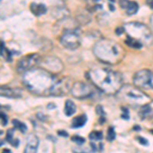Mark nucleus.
<instances>
[{"label": "nucleus", "instance_id": "nucleus-19", "mask_svg": "<svg viewBox=\"0 0 153 153\" xmlns=\"http://www.w3.org/2000/svg\"><path fill=\"white\" fill-rule=\"evenodd\" d=\"M76 104L73 102L71 100L68 99L65 101V115H68V117H71V115H73L74 113L76 112Z\"/></svg>", "mask_w": 153, "mask_h": 153}, {"label": "nucleus", "instance_id": "nucleus-26", "mask_svg": "<svg viewBox=\"0 0 153 153\" xmlns=\"http://www.w3.org/2000/svg\"><path fill=\"white\" fill-rule=\"evenodd\" d=\"M91 148H92V150L93 151H102L103 150V145H102V143H91Z\"/></svg>", "mask_w": 153, "mask_h": 153}, {"label": "nucleus", "instance_id": "nucleus-32", "mask_svg": "<svg viewBox=\"0 0 153 153\" xmlns=\"http://www.w3.org/2000/svg\"><path fill=\"white\" fill-rule=\"evenodd\" d=\"M124 33H125V29L124 28L117 29V35H122V34H124Z\"/></svg>", "mask_w": 153, "mask_h": 153}, {"label": "nucleus", "instance_id": "nucleus-1", "mask_svg": "<svg viewBox=\"0 0 153 153\" xmlns=\"http://www.w3.org/2000/svg\"><path fill=\"white\" fill-rule=\"evenodd\" d=\"M87 78L105 94H115L123 86L120 74L103 66H94L91 68L87 73Z\"/></svg>", "mask_w": 153, "mask_h": 153}, {"label": "nucleus", "instance_id": "nucleus-2", "mask_svg": "<svg viewBox=\"0 0 153 153\" xmlns=\"http://www.w3.org/2000/svg\"><path fill=\"white\" fill-rule=\"evenodd\" d=\"M57 78L45 68H31L23 74V83L29 91L37 95H48Z\"/></svg>", "mask_w": 153, "mask_h": 153}, {"label": "nucleus", "instance_id": "nucleus-3", "mask_svg": "<svg viewBox=\"0 0 153 153\" xmlns=\"http://www.w3.org/2000/svg\"><path fill=\"white\" fill-rule=\"evenodd\" d=\"M93 52L100 61L105 63H117L123 57V49L114 41L103 39L94 45Z\"/></svg>", "mask_w": 153, "mask_h": 153}, {"label": "nucleus", "instance_id": "nucleus-7", "mask_svg": "<svg viewBox=\"0 0 153 153\" xmlns=\"http://www.w3.org/2000/svg\"><path fill=\"white\" fill-rule=\"evenodd\" d=\"M135 86L143 89H153V73L149 70L139 71L134 76Z\"/></svg>", "mask_w": 153, "mask_h": 153}, {"label": "nucleus", "instance_id": "nucleus-14", "mask_svg": "<svg viewBox=\"0 0 153 153\" xmlns=\"http://www.w3.org/2000/svg\"><path fill=\"white\" fill-rule=\"evenodd\" d=\"M45 65L46 68L49 70V71H55V73H59L61 70H62L63 65L61 63V61L59 60L58 58L56 57H49L45 59Z\"/></svg>", "mask_w": 153, "mask_h": 153}, {"label": "nucleus", "instance_id": "nucleus-40", "mask_svg": "<svg viewBox=\"0 0 153 153\" xmlns=\"http://www.w3.org/2000/svg\"><path fill=\"white\" fill-rule=\"evenodd\" d=\"M152 133H153V131H152Z\"/></svg>", "mask_w": 153, "mask_h": 153}, {"label": "nucleus", "instance_id": "nucleus-6", "mask_svg": "<svg viewBox=\"0 0 153 153\" xmlns=\"http://www.w3.org/2000/svg\"><path fill=\"white\" fill-rule=\"evenodd\" d=\"M60 42L65 48L76 49L81 45V36L78 29L65 30L63 35L61 36Z\"/></svg>", "mask_w": 153, "mask_h": 153}, {"label": "nucleus", "instance_id": "nucleus-28", "mask_svg": "<svg viewBox=\"0 0 153 153\" xmlns=\"http://www.w3.org/2000/svg\"><path fill=\"white\" fill-rule=\"evenodd\" d=\"M71 141L76 143V144H79V145H81V144H83V143H85V139L82 137H80V136L76 135V136H74V137H71Z\"/></svg>", "mask_w": 153, "mask_h": 153}, {"label": "nucleus", "instance_id": "nucleus-36", "mask_svg": "<svg viewBox=\"0 0 153 153\" xmlns=\"http://www.w3.org/2000/svg\"><path fill=\"white\" fill-rule=\"evenodd\" d=\"M4 141H5V140H4V139H2V138H0V146H2V145H3Z\"/></svg>", "mask_w": 153, "mask_h": 153}, {"label": "nucleus", "instance_id": "nucleus-15", "mask_svg": "<svg viewBox=\"0 0 153 153\" xmlns=\"http://www.w3.org/2000/svg\"><path fill=\"white\" fill-rule=\"evenodd\" d=\"M120 6L124 9H126L127 14L129 16H133L139 9V4L135 1H130V0H120Z\"/></svg>", "mask_w": 153, "mask_h": 153}, {"label": "nucleus", "instance_id": "nucleus-12", "mask_svg": "<svg viewBox=\"0 0 153 153\" xmlns=\"http://www.w3.org/2000/svg\"><path fill=\"white\" fill-rule=\"evenodd\" d=\"M0 96L7 98H21L23 97V91L19 88L0 86Z\"/></svg>", "mask_w": 153, "mask_h": 153}, {"label": "nucleus", "instance_id": "nucleus-35", "mask_svg": "<svg viewBox=\"0 0 153 153\" xmlns=\"http://www.w3.org/2000/svg\"><path fill=\"white\" fill-rule=\"evenodd\" d=\"M150 25H151V27L153 29V16H151V18H150Z\"/></svg>", "mask_w": 153, "mask_h": 153}, {"label": "nucleus", "instance_id": "nucleus-24", "mask_svg": "<svg viewBox=\"0 0 153 153\" xmlns=\"http://www.w3.org/2000/svg\"><path fill=\"white\" fill-rule=\"evenodd\" d=\"M90 139L95 140V141H97V140H101L102 139V133L101 132H92L90 134Z\"/></svg>", "mask_w": 153, "mask_h": 153}, {"label": "nucleus", "instance_id": "nucleus-4", "mask_svg": "<svg viewBox=\"0 0 153 153\" xmlns=\"http://www.w3.org/2000/svg\"><path fill=\"white\" fill-rule=\"evenodd\" d=\"M118 96L125 102L129 103L132 106H142L145 104H149L151 98L145 92L140 90L137 86H122V88L118 91Z\"/></svg>", "mask_w": 153, "mask_h": 153}, {"label": "nucleus", "instance_id": "nucleus-10", "mask_svg": "<svg viewBox=\"0 0 153 153\" xmlns=\"http://www.w3.org/2000/svg\"><path fill=\"white\" fill-rule=\"evenodd\" d=\"M71 82L68 78H61L56 80L55 84L52 87V90L50 92V96H61L66 93L71 92Z\"/></svg>", "mask_w": 153, "mask_h": 153}, {"label": "nucleus", "instance_id": "nucleus-9", "mask_svg": "<svg viewBox=\"0 0 153 153\" xmlns=\"http://www.w3.org/2000/svg\"><path fill=\"white\" fill-rule=\"evenodd\" d=\"M39 61H40V57L38 54H28L18 61L16 70L19 74H24L27 71L34 68L37 65H39Z\"/></svg>", "mask_w": 153, "mask_h": 153}, {"label": "nucleus", "instance_id": "nucleus-17", "mask_svg": "<svg viewBox=\"0 0 153 153\" xmlns=\"http://www.w3.org/2000/svg\"><path fill=\"white\" fill-rule=\"evenodd\" d=\"M139 115L141 117L142 120H147V118H151L153 115V110L151 106L149 104H145L141 106V109L139 111Z\"/></svg>", "mask_w": 153, "mask_h": 153}, {"label": "nucleus", "instance_id": "nucleus-22", "mask_svg": "<svg viewBox=\"0 0 153 153\" xmlns=\"http://www.w3.org/2000/svg\"><path fill=\"white\" fill-rule=\"evenodd\" d=\"M12 125L14 126V128H16V129L21 131L22 133H26L27 130H28L26 124H24L23 122H21L19 120H18V118H14V120H12Z\"/></svg>", "mask_w": 153, "mask_h": 153}, {"label": "nucleus", "instance_id": "nucleus-5", "mask_svg": "<svg viewBox=\"0 0 153 153\" xmlns=\"http://www.w3.org/2000/svg\"><path fill=\"white\" fill-rule=\"evenodd\" d=\"M125 32L128 37L135 39L143 46H150L153 43V34L149 28L141 23H129L125 25Z\"/></svg>", "mask_w": 153, "mask_h": 153}, {"label": "nucleus", "instance_id": "nucleus-18", "mask_svg": "<svg viewBox=\"0 0 153 153\" xmlns=\"http://www.w3.org/2000/svg\"><path fill=\"white\" fill-rule=\"evenodd\" d=\"M87 122V117L85 114H82V115H79V117H75L71 122V127L75 128V129H78V128H81L83 127L84 125L86 124Z\"/></svg>", "mask_w": 153, "mask_h": 153}, {"label": "nucleus", "instance_id": "nucleus-27", "mask_svg": "<svg viewBox=\"0 0 153 153\" xmlns=\"http://www.w3.org/2000/svg\"><path fill=\"white\" fill-rule=\"evenodd\" d=\"M114 138H115L114 129H113L112 127H110L107 132V139H108V141H112V140H114Z\"/></svg>", "mask_w": 153, "mask_h": 153}, {"label": "nucleus", "instance_id": "nucleus-37", "mask_svg": "<svg viewBox=\"0 0 153 153\" xmlns=\"http://www.w3.org/2000/svg\"><path fill=\"white\" fill-rule=\"evenodd\" d=\"M3 152L9 153V152H11V151H10V149H3Z\"/></svg>", "mask_w": 153, "mask_h": 153}, {"label": "nucleus", "instance_id": "nucleus-23", "mask_svg": "<svg viewBox=\"0 0 153 153\" xmlns=\"http://www.w3.org/2000/svg\"><path fill=\"white\" fill-rule=\"evenodd\" d=\"M126 44L129 45L130 47L135 48V49H140V48H142V46H143L140 42H138L137 40H135V39L131 38V37H128V39L126 40Z\"/></svg>", "mask_w": 153, "mask_h": 153}, {"label": "nucleus", "instance_id": "nucleus-8", "mask_svg": "<svg viewBox=\"0 0 153 153\" xmlns=\"http://www.w3.org/2000/svg\"><path fill=\"white\" fill-rule=\"evenodd\" d=\"M71 93L74 97L78 98V99H85V98L91 97L94 94V90L88 84L83 82H76L71 86Z\"/></svg>", "mask_w": 153, "mask_h": 153}, {"label": "nucleus", "instance_id": "nucleus-20", "mask_svg": "<svg viewBox=\"0 0 153 153\" xmlns=\"http://www.w3.org/2000/svg\"><path fill=\"white\" fill-rule=\"evenodd\" d=\"M0 56H1V57H3L6 61H11L12 60L11 52L5 47V46H4L3 43L0 44Z\"/></svg>", "mask_w": 153, "mask_h": 153}, {"label": "nucleus", "instance_id": "nucleus-25", "mask_svg": "<svg viewBox=\"0 0 153 153\" xmlns=\"http://www.w3.org/2000/svg\"><path fill=\"white\" fill-rule=\"evenodd\" d=\"M7 115L6 113H4L3 111H0V125L1 126H6L7 123H8V120H7Z\"/></svg>", "mask_w": 153, "mask_h": 153}, {"label": "nucleus", "instance_id": "nucleus-33", "mask_svg": "<svg viewBox=\"0 0 153 153\" xmlns=\"http://www.w3.org/2000/svg\"><path fill=\"white\" fill-rule=\"evenodd\" d=\"M96 111H97L98 114H103V112H102V107H101V106H97V107H96Z\"/></svg>", "mask_w": 153, "mask_h": 153}, {"label": "nucleus", "instance_id": "nucleus-13", "mask_svg": "<svg viewBox=\"0 0 153 153\" xmlns=\"http://www.w3.org/2000/svg\"><path fill=\"white\" fill-rule=\"evenodd\" d=\"M39 146V138L36 135L31 134L27 138V145L25 147L26 153H34L37 151Z\"/></svg>", "mask_w": 153, "mask_h": 153}, {"label": "nucleus", "instance_id": "nucleus-29", "mask_svg": "<svg viewBox=\"0 0 153 153\" xmlns=\"http://www.w3.org/2000/svg\"><path fill=\"white\" fill-rule=\"evenodd\" d=\"M123 114H122V117L124 118V120H129L130 117V114H129V111H128V109L126 107H123Z\"/></svg>", "mask_w": 153, "mask_h": 153}, {"label": "nucleus", "instance_id": "nucleus-11", "mask_svg": "<svg viewBox=\"0 0 153 153\" xmlns=\"http://www.w3.org/2000/svg\"><path fill=\"white\" fill-rule=\"evenodd\" d=\"M92 6L93 10L100 11L103 13L111 12L115 9L114 1L113 0H92Z\"/></svg>", "mask_w": 153, "mask_h": 153}, {"label": "nucleus", "instance_id": "nucleus-16", "mask_svg": "<svg viewBox=\"0 0 153 153\" xmlns=\"http://www.w3.org/2000/svg\"><path fill=\"white\" fill-rule=\"evenodd\" d=\"M30 9H31V11L33 12L36 16H40L47 11V8H46V6L44 5L43 3H39V4L31 3V5H30Z\"/></svg>", "mask_w": 153, "mask_h": 153}, {"label": "nucleus", "instance_id": "nucleus-39", "mask_svg": "<svg viewBox=\"0 0 153 153\" xmlns=\"http://www.w3.org/2000/svg\"><path fill=\"white\" fill-rule=\"evenodd\" d=\"M88 1H92V0H88Z\"/></svg>", "mask_w": 153, "mask_h": 153}, {"label": "nucleus", "instance_id": "nucleus-34", "mask_svg": "<svg viewBox=\"0 0 153 153\" xmlns=\"http://www.w3.org/2000/svg\"><path fill=\"white\" fill-rule=\"evenodd\" d=\"M147 4L151 7V8H153V0H147Z\"/></svg>", "mask_w": 153, "mask_h": 153}, {"label": "nucleus", "instance_id": "nucleus-38", "mask_svg": "<svg viewBox=\"0 0 153 153\" xmlns=\"http://www.w3.org/2000/svg\"><path fill=\"white\" fill-rule=\"evenodd\" d=\"M134 128H135V130H138V131H139V130H140V127H139V126H137V127H136V126H135V127H134Z\"/></svg>", "mask_w": 153, "mask_h": 153}, {"label": "nucleus", "instance_id": "nucleus-30", "mask_svg": "<svg viewBox=\"0 0 153 153\" xmlns=\"http://www.w3.org/2000/svg\"><path fill=\"white\" fill-rule=\"evenodd\" d=\"M137 140L139 142H141L143 145H148V141L146 139H144V138H142V137H137Z\"/></svg>", "mask_w": 153, "mask_h": 153}, {"label": "nucleus", "instance_id": "nucleus-31", "mask_svg": "<svg viewBox=\"0 0 153 153\" xmlns=\"http://www.w3.org/2000/svg\"><path fill=\"white\" fill-rule=\"evenodd\" d=\"M57 134L60 136V137H65V138H66L68 136V132H65V131H58Z\"/></svg>", "mask_w": 153, "mask_h": 153}, {"label": "nucleus", "instance_id": "nucleus-21", "mask_svg": "<svg viewBox=\"0 0 153 153\" xmlns=\"http://www.w3.org/2000/svg\"><path fill=\"white\" fill-rule=\"evenodd\" d=\"M12 133H13V131L12 130H8L7 131V134H6V141L8 143H10L13 147L18 148L19 147V141L18 139H14L13 140V135H12Z\"/></svg>", "mask_w": 153, "mask_h": 153}]
</instances>
